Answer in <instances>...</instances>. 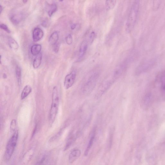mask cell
I'll return each instance as SVG.
<instances>
[{
    "instance_id": "7c38bea8",
    "label": "cell",
    "mask_w": 165,
    "mask_h": 165,
    "mask_svg": "<svg viewBox=\"0 0 165 165\" xmlns=\"http://www.w3.org/2000/svg\"><path fill=\"white\" fill-rule=\"evenodd\" d=\"M42 47L40 44H35L31 48V53L34 56H37L40 54Z\"/></svg>"
},
{
    "instance_id": "f1b7e54d",
    "label": "cell",
    "mask_w": 165,
    "mask_h": 165,
    "mask_svg": "<svg viewBox=\"0 0 165 165\" xmlns=\"http://www.w3.org/2000/svg\"><path fill=\"white\" fill-rule=\"evenodd\" d=\"M0 9H0V13H1V14L3 10L2 7L1 5L0 6Z\"/></svg>"
},
{
    "instance_id": "8fae6325",
    "label": "cell",
    "mask_w": 165,
    "mask_h": 165,
    "mask_svg": "<svg viewBox=\"0 0 165 165\" xmlns=\"http://www.w3.org/2000/svg\"><path fill=\"white\" fill-rule=\"evenodd\" d=\"M32 88L30 85H27L24 88L22 92L21 98L23 100L26 98L32 92Z\"/></svg>"
},
{
    "instance_id": "484cf974",
    "label": "cell",
    "mask_w": 165,
    "mask_h": 165,
    "mask_svg": "<svg viewBox=\"0 0 165 165\" xmlns=\"http://www.w3.org/2000/svg\"><path fill=\"white\" fill-rule=\"evenodd\" d=\"M53 46V50L54 51V52L56 53H57L59 50V44H58L57 43Z\"/></svg>"
},
{
    "instance_id": "44dd1931",
    "label": "cell",
    "mask_w": 165,
    "mask_h": 165,
    "mask_svg": "<svg viewBox=\"0 0 165 165\" xmlns=\"http://www.w3.org/2000/svg\"><path fill=\"white\" fill-rule=\"evenodd\" d=\"M16 125V120L15 119H13L12 120L10 123V129L12 131H15Z\"/></svg>"
},
{
    "instance_id": "e0dca14e",
    "label": "cell",
    "mask_w": 165,
    "mask_h": 165,
    "mask_svg": "<svg viewBox=\"0 0 165 165\" xmlns=\"http://www.w3.org/2000/svg\"><path fill=\"white\" fill-rule=\"evenodd\" d=\"M42 58V54L40 53L34 59L33 62V67L35 69L38 68L41 63Z\"/></svg>"
},
{
    "instance_id": "5bb4252c",
    "label": "cell",
    "mask_w": 165,
    "mask_h": 165,
    "mask_svg": "<svg viewBox=\"0 0 165 165\" xmlns=\"http://www.w3.org/2000/svg\"><path fill=\"white\" fill-rule=\"evenodd\" d=\"M57 6L55 3H53L51 4H49L47 8V11L48 15L50 17L53 15L57 10Z\"/></svg>"
},
{
    "instance_id": "d6986e66",
    "label": "cell",
    "mask_w": 165,
    "mask_h": 165,
    "mask_svg": "<svg viewBox=\"0 0 165 165\" xmlns=\"http://www.w3.org/2000/svg\"><path fill=\"white\" fill-rule=\"evenodd\" d=\"M116 4V1H106L105 2L106 8L108 10H111L115 8Z\"/></svg>"
},
{
    "instance_id": "4316f807",
    "label": "cell",
    "mask_w": 165,
    "mask_h": 165,
    "mask_svg": "<svg viewBox=\"0 0 165 165\" xmlns=\"http://www.w3.org/2000/svg\"><path fill=\"white\" fill-rule=\"evenodd\" d=\"M48 24H49V22L47 19L44 20L41 23V25L44 27H47L48 26Z\"/></svg>"
},
{
    "instance_id": "603a6c76",
    "label": "cell",
    "mask_w": 165,
    "mask_h": 165,
    "mask_svg": "<svg viewBox=\"0 0 165 165\" xmlns=\"http://www.w3.org/2000/svg\"><path fill=\"white\" fill-rule=\"evenodd\" d=\"M47 159L45 156H44L39 160L37 163L36 165H44L45 164Z\"/></svg>"
},
{
    "instance_id": "ba28073f",
    "label": "cell",
    "mask_w": 165,
    "mask_h": 165,
    "mask_svg": "<svg viewBox=\"0 0 165 165\" xmlns=\"http://www.w3.org/2000/svg\"><path fill=\"white\" fill-rule=\"evenodd\" d=\"M81 154V151L79 149H76L72 150L69 156V161L70 163H72L74 162L80 157Z\"/></svg>"
},
{
    "instance_id": "6da1fadb",
    "label": "cell",
    "mask_w": 165,
    "mask_h": 165,
    "mask_svg": "<svg viewBox=\"0 0 165 165\" xmlns=\"http://www.w3.org/2000/svg\"><path fill=\"white\" fill-rule=\"evenodd\" d=\"M59 97L58 89L56 86L53 88L52 94V102L49 116V122L52 125L55 120L59 105Z\"/></svg>"
},
{
    "instance_id": "3957f363",
    "label": "cell",
    "mask_w": 165,
    "mask_h": 165,
    "mask_svg": "<svg viewBox=\"0 0 165 165\" xmlns=\"http://www.w3.org/2000/svg\"><path fill=\"white\" fill-rule=\"evenodd\" d=\"M99 75V72L96 71L89 75L82 87V92L84 94H89L93 90L97 83Z\"/></svg>"
},
{
    "instance_id": "8992f818",
    "label": "cell",
    "mask_w": 165,
    "mask_h": 165,
    "mask_svg": "<svg viewBox=\"0 0 165 165\" xmlns=\"http://www.w3.org/2000/svg\"><path fill=\"white\" fill-rule=\"evenodd\" d=\"M88 44L87 40L82 41L81 44L80 51H79V55L78 61L80 62L82 61L88 49Z\"/></svg>"
},
{
    "instance_id": "277c9868",
    "label": "cell",
    "mask_w": 165,
    "mask_h": 165,
    "mask_svg": "<svg viewBox=\"0 0 165 165\" xmlns=\"http://www.w3.org/2000/svg\"><path fill=\"white\" fill-rule=\"evenodd\" d=\"M18 136V132L16 131L10 137L7 143L4 156L5 161H8L11 159L16 146Z\"/></svg>"
},
{
    "instance_id": "9a60e30c",
    "label": "cell",
    "mask_w": 165,
    "mask_h": 165,
    "mask_svg": "<svg viewBox=\"0 0 165 165\" xmlns=\"http://www.w3.org/2000/svg\"><path fill=\"white\" fill-rule=\"evenodd\" d=\"M22 16L19 14L12 15L10 17V20L15 25L19 24L22 19Z\"/></svg>"
},
{
    "instance_id": "f546056e",
    "label": "cell",
    "mask_w": 165,
    "mask_h": 165,
    "mask_svg": "<svg viewBox=\"0 0 165 165\" xmlns=\"http://www.w3.org/2000/svg\"><path fill=\"white\" fill-rule=\"evenodd\" d=\"M27 1H26V0H25V1H23V2L24 3H26L27 2Z\"/></svg>"
},
{
    "instance_id": "d4e9b609",
    "label": "cell",
    "mask_w": 165,
    "mask_h": 165,
    "mask_svg": "<svg viewBox=\"0 0 165 165\" xmlns=\"http://www.w3.org/2000/svg\"><path fill=\"white\" fill-rule=\"evenodd\" d=\"M95 36V34L94 32H92L90 34V35L89 36V39L91 43L94 41Z\"/></svg>"
},
{
    "instance_id": "ffe728a7",
    "label": "cell",
    "mask_w": 165,
    "mask_h": 165,
    "mask_svg": "<svg viewBox=\"0 0 165 165\" xmlns=\"http://www.w3.org/2000/svg\"><path fill=\"white\" fill-rule=\"evenodd\" d=\"M160 77L161 88L165 92V71L161 74Z\"/></svg>"
},
{
    "instance_id": "30bf717a",
    "label": "cell",
    "mask_w": 165,
    "mask_h": 165,
    "mask_svg": "<svg viewBox=\"0 0 165 165\" xmlns=\"http://www.w3.org/2000/svg\"><path fill=\"white\" fill-rule=\"evenodd\" d=\"M152 95L150 93L147 94L143 99L142 105L143 107L144 108L148 107L152 103Z\"/></svg>"
},
{
    "instance_id": "2e32d148",
    "label": "cell",
    "mask_w": 165,
    "mask_h": 165,
    "mask_svg": "<svg viewBox=\"0 0 165 165\" xmlns=\"http://www.w3.org/2000/svg\"><path fill=\"white\" fill-rule=\"evenodd\" d=\"M16 76L19 86L22 84V71L21 68L19 66H16L15 68Z\"/></svg>"
},
{
    "instance_id": "9c48e42d",
    "label": "cell",
    "mask_w": 165,
    "mask_h": 165,
    "mask_svg": "<svg viewBox=\"0 0 165 165\" xmlns=\"http://www.w3.org/2000/svg\"><path fill=\"white\" fill-rule=\"evenodd\" d=\"M96 130L95 128H94L92 131V132L91 134V136L90 140L89 141L88 146L85 151V156H87L88 154L89 151L94 141L95 138V135Z\"/></svg>"
},
{
    "instance_id": "4fadbf2b",
    "label": "cell",
    "mask_w": 165,
    "mask_h": 165,
    "mask_svg": "<svg viewBox=\"0 0 165 165\" xmlns=\"http://www.w3.org/2000/svg\"><path fill=\"white\" fill-rule=\"evenodd\" d=\"M59 39V35L57 32H55L51 34L50 37L49 42L51 45L54 46L57 43Z\"/></svg>"
},
{
    "instance_id": "52a82bcc",
    "label": "cell",
    "mask_w": 165,
    "mask_h": 165,
    "mask_svg": "<svg viewBox=\"0 0 165 165\" xmlns=\"http://www.w3.org/2000/svg\"><path fill=\"white\" fill-rule=\"evenodd\" d=\"M44 33L43 30L39 27H36L33 30L32 37L34 42L40 41L43 37Z\"/></svg>"
},
{
    "instance_id": "ac0fdd59",
    "label": "cell",
    "mask_w": 165,
    "mask_h": 165,
    "mask_svg": "<svg viewBox=\"0 0 165 165\" xmlns=\"http://www.w3.org/2000/svg\"><path fill=\"white\" fill-rule=\"evenodd\" d=\"M9 46L11 49L13 50H18L19 46L18 43L12 37H9L8 39Z\"/></svg>"
},
{
    "instance_id": "5b68a950",
    "label": "cell",
    "mask_w": 165,
    "mask_h": 165,
    "mask_svg": "<svg viewBox=\"0 0 165 165\" xmlns=\"http://www.w3.org/2000/svg\"><path fill=\"white\" fill-rule=\"evenodd\" d=\"M76 77V73L74 71L67 75L64 81V87L66 89H68L73 85Z\"/></svg>"
},
{
    "instance_id": "83f0119b",
    "label": "cell",
    "mask_w": 165,
    "mask_h": 165,
    "mask_svg": "<svg viewBox=\"0 0 165 165\" xmlns=\"http://www.w3.org/2000/svg\"><path fill=\"white\" fill-rule=\"evenodd\" d=\"M76 27V24H73L71 26V28L72 30H74L75 28V27Z\"/></svg>"
},
{
    "instance_id": "cb8c5ba5",
    "label": "cell",
    "mask_w": 165,
    "mask_h": 165,
    "mask_svg": "<svg viewBox=\"0 0 165 165\" xmlns=\"http://www.w3.org/2000/svg\"><path fill=\"white\" fill-rule=\"evenodd\" d=\"M66 41L68 45L71 44L73 42V38L70 34L68 35L66 38Z\"/></svg>"
},
{
    "instance_id": "7402d4cb",
    "label": "cell",
    "mask_w": 165,
    "mask_h": 165,
    "mask_svg": "<svg viewBox=\"0 0 165 165\" xmlns=\"http://www.w3.org/2000/svg\"><path fill=\"white\" fill-rule=\"evenodd\" d=\"M0 27H1V29L4 30L7 33H11V32H10L7 26L5 24H1V25H0Z\"/></svg>"
},
{
    "instance_id": "7a4b0ae2",
    "label": "cell",
    "mask_w": 165,
    "mask_h": 165,
    "mask_svg": "<svg viewBox=\"0 0 165 165\" xmlns=\"http://www.w3.org/2000/svg\"><path fill=\"white\" fill-rule=\"evenodd\" d=\"M139 8V1L134 2L131 8L126 24V30L128 33L131 32L135 26L138 14Z\"/></svg>"
}]
</instances>
